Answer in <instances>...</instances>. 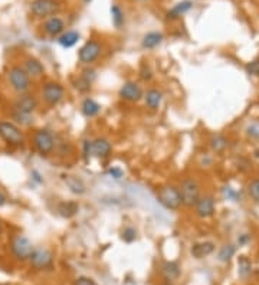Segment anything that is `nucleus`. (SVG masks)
I'll return each instance as SVG.
<instances>
[{
	"mask_svg": "<svg viewBox=\"0 0 259 285\" xmlns=\"http://www.w3.org/2000/svg\"><path fill=\"white\" fill-rule=\"evenodd\" d=\"M138 78L144 84H150L153 79H154V71H153V68L147 62H143L140 65V68H138Z\"/></svg>",
	"mask_w": 259,
	"mask_h": 285,
	"instance_id": "nucleus-31",
	"label": "nucleus"
},
{
	"mask_svg": "<svg viewBox=\"0 0 259 285\" xmlns=\"http://www.w3.org/2000/svg\"><path fill=\"white\" fill-rule=\"evenodd\" d=\"M61 179L62 182H63V185L67 186V189L72 194H75V196H84L85 193H87V185H85V182L79 176L72 174V173H63Z\"/></svg>",
	"mask_w": 259,
	"mask_h": 285,
	"instance_id": "nucleus-19",
	"label": "nucleus"
},
{
	"mask_svg": "<svg viewBox=\"0 0 259 285\" xmlns=\"http://www.w3.org/2000/svg\"><path fill=\"white\" fill-rule=\"evenodd\" d=\"M209 146L216 155H222L229 147V140L223 134H213L209 140Z\"/></svg>",
	"mask_w": 259,
	"mask_h": 285,
	"instance_id": "nucleus-28",
	"label": "nucleus"
},
{
	"mask_svg": "<svg viewBox=\"0 0 259 285\" xmlns=\"http://www.w3.org/2000/svg\"><path fill=\"white\" fill-rule=\"evenodd\" d=\"M107 174L110 178H113L114 180H120V179L124 178V170L118 166H113L107 170Z\"/></svg>",
	"mask_w": 259,
	"mask_h": 285,
	"instance_id": "nucleus-36",
	"label": "nucleus"
},
{
	"mask_svg": "<svg viewBox=\"0 0 259 285\" xmlns=\"http://www.w3.org/2000/svg\"><path fill=\"white\" fill-rule=\"evenodd\" d=\"M118 97L120 100L127 102V104H138L140 101H143L144 97V88L141 82H138L136 79H128L118 90Z\"/></svg>",
	"mask_w": 259,
	"mask_h": 285,
	"instance_id": "nucleus-13",
	"label": "nucleus"
},
{
	"mask_svg": "<svg viewBox=\"0 0 259 285\" xmlns=\"http://www.w3.org/2000/svg\"><path fill=\"white\" fill-rule=\"evenodd\" d=\"M143 101H144V105L147 109L156 113V111H159L161 108V105H163L164 93L161 91L160 88H157V86H150V88H147L144 91Z\"/></svg>",
	"mask_w": 259,
	"mask_h": 285,
	"instance_id": "nucleus-18",
	"label": "nucleus"
},
{
	"mask_svg": "<svg viewBox=\"0 0 259 285\" xmlns=\"http://www.w3.org/2000/svg\"><path fill=\"white\" fill-rule=\"evenodd\" d=\"M138 236V232L137 229L134 228V226H125V228H122L121 232H120V238H121L122 242H125V244H133Z\"/></svg>",
	"mask_w": 259,
	"mask_h": 285,
	"instance_id": "nucleus-32",
	"label": "nucleus"
},
{
	"mask_svg": "<svg viewBox=\"0 0 259 285\" xmlns=\"http://www.w3.org/2000/svg\"><path fill=\"white\" fill-rule=\"evenodd\" d=\"M164 42V35L159 31L147 32L141 39V48L144 51H154Z\"/></svg>",
	"mask_w": 259,
	"mask_h": 285,
	"instance_id": "nucleus-23",
	"label": "nucleus"
},
{
	"mask_svg": "<svg viewBox=\"0 0 259 285\" xmlns=\"http://www.w3.org/2000/svg\"><path fill=\"white\" fill-rule=\"evenodd\" d=\"M20 65L23 67V70L26 71V74L33 79V81H39L46 75V68L45 63L38 59L36 56H26Z\"/></svg>",
	"mask_w": 259,
	"mask_h": 285,
	"instance_id": "nucleus-17",
	"label": "nucleus"
},
{
	"mask_svg": "<svg viewBox=\"0 0 259 285\" xmlns=\"http://www.w3.org/2000/svg\"><path fill=\"white\" fill-rule=\"evenodd\" d=\"M42 31L49 39H58L63 32L67 31V24L61 16H51V17L44 19Z\"/></svg>",
	"mask_w": 259,
	"mask_h": 285,
	"instance_id": "nucleus-16",
	"label": "nucleus"
},
{
	"mask_svg": "<svg viewBox=\"0 0 259 285\" xmlns=\"http://www.w3.org/2000/svg\"><path fill=\"white\" fill-rule=\"evenodd\" d=\"M137 2H148V0H137Z\"/></svg>",
	"mask_w": 259,
	"mask_h": 285,
	"instance_id": "nucleus-44",
	"label": "nucleus"
},
{
	"mask_svg": "<svg viewBox=\"0 0 259 285\" xmlns=\"http://www.w3.org/2000/svg\"><path fill=\"white\" fill-rule=\"evenodd\" d=\"M74 285H98V282H97L95 279H92V278L85 277V275H81V277L75 278Z\"/></svg>",
	"mask_w": 259,
	"mask_h": 285,
	"instance_id": "nucleus-38",
	"label": "nucleus"
},
{
	"mask_svg": "<svg viewBox=\"0 0 259 285\" xmlns=\"http://www.w3.org/2000/svg\"><path fill=\"white\" fill-rule=\"evenodd\" d=\"M98 78L97 70L92 68V67H84L82 70L79 71V74H76L75 77L72 78V82L71 85L74 86L78 94H82V95H88L91 93L94 84Z\"/></svg>",
	"mask_w": 259,
	"mask_h": 285,
	"instance_id": "nucleus-10",
	"label": "nucleus"
},
{
	"mask_svg": "<svg viewBox=\"0 0 259 285\" xmlns=\"http://www.w3.org/2000/svg\"><path fill=\"white\" fill-rule=\"evenodd\" d=\"M160 272L163 277L166 278L167 281H175L177 278L180 277V272H182V268L179 265V262L176 261H166L163 262L161 265Z\"/></svg>",
	"mask_w": 259,
	"mask_h": 285,
	"instance_id": "nucleus-26",
	"label": "nucleus"
},
{
	"mask_svg": "<svg viewBox=\"0 0 259 285\" xmlns=\"http://www.w3.org/2000/svg\"><path fill=\"white\" fill-rule=\"evenodd\" d=\"M248 193H249L252 201H255L256 203H259V179L252 180L251 183L248 185Z\"/></svg>",
	"mask_w": 259,
	"mask_h": 285,
	"instance_id": "nucleus-34",
	"label": "nucleus"
},
{
	"mask_svg": "<svg viewBox=\"0 0 259 285\" xmlns=\"http://www.w3.org/2000/svg\"><path fill=\"white\" fill-rule=\"evenodd\" d=\"M31 178H32V180H35L38 185H42L45 180H44V178H42V174L39 173L38 170H32L31 171Z\"/></svg>",
	"mask_w": 259,
	"mask_h": 285,
	"instance_id": "nucleus-39",
	"label": "nucleus"
},
{
	"mask_svg": "<svg viewBox=\"0 0 259 285\" xmlns=\"http://www.w3.org/2000/svg\"><path fill=\"white\" fill-rule=\"evenodd\" d=\"M5 205H8V196L0 190V208L5 206Z\"/></svg>",
	"mask_w": 259,
	"mask_h": 285,
	"instance_id": "nucleus-41",
	"label": "nucleus"
},
{
	"mask_svg": "<svg viewBox=\"0 0 259 285\" xmlns=\"http://www.w3.org/2000/svg\"><path fill=\"white\" fill-rule=\"evenodd\" d=\"M79 40H81V33L78 31H74V29L65 31L59 38L56 39L58 45H59L62 49H71V48L76 47Z\"/></svg>",
	"mask_w": 259,
	"mask_h": 285,
	"instance_id": "nucleus-24",
	"label": "nucleus"
},
{
	"mask_svg": "<svg viewBox=\"0 0 259 285\" xmlns=\"http://www.w3.org/2000/svg\"><path fill=\"white\" fill-rule=\"evenodd\" d=\"M3 231H5V224H3V221L0 219V235L3 233Z\"/></svg>",
	"mask_w": 259,
	"mask_h": 285,
	"instance_id": "nucleus-42",
	"label": "nucleus"
},
{
	"mask_svg": "<svg viewBox=\"0 0 259 285\" xmlns=\"http://www.w3.org/2000/svg\"><path fill=\"white\" fill-rule=\"evenodd\" d=\"M193 8V2L191 0H182L179 3H176L175 6L168 9L166 12V20L167 22H176L179 20L182 16H184L186 13H189Z\"/></svg>",
	"mask_w": 259,
	"mask_h": 285,
	"instance_id": "nucleus-20",
	"label": "nucleus"
},
{
	"mask_svg": "<svg viewBox=\"0 0 259 285\" xmlns=\"http://www.w3.org/2000/svg\"><path fill=\"white\" fill-rule=\"evenodd\" d=\"M82 2H84V3H87V5H90V3H91L92 0H82Z\"/></svg>",
	"mask_w": 259,
	"mask_h": 285,
	"instance_id": "nucleus-43",
	"label": "nucleus"
},
{
	"mask_svg": "<svg viewBox=\"0 0 259 285\" xmlns=\"http://www.w3.org/2000/svg\"><path fill=\"white\" fill-rule=\"evenodd\" d=\"M29 262L35 270H48L54 264V254L46 248H35L29 258Z\"/></svg>",
	"mask_w": 259,
	"mask_h": 285,
	"instance_id": "nucleus-15",
	"label": "nucleus"
},
{
	"mask_svg": "<svg viewBox=\"0 0 259 285\" xmlns=\"http://www.w3.org/2000/svg\"><path fill=\"white\" fill-rule=\"evenodd\" d=\"M104 54V45L98 39H88L82 47L78 49V62L84 67H92L99 61Z\"/></svg>",
	"mask_w": 259,
	"mask_h": 285,
	"instance_id": "nucleus-9",
	"label": "nucleus"
},
{
	"mask_svg": "<svg viewBox=\"0 0 259 285\" xmlns=\"http://www.w3.org/2000/svg\"><path fill=\"white\" fill-rule=\"evenodd\" d=\"M65 97H67V88L59 81L48 79L40 85L39 100H40V104H44L45 107L56 108L65 100Z\"/></svg>",
	"mask_w": 259,
	"mask_h": 285,
	"instance_id": "nucleus-3",
	"label": "nucleus"
},
{
	"mask_svg": "<svg viewBox=\"0 0 259 285\" xmlns=\"http://www.w3.org/2000/svg\"><path fill=\"white\" fill-rule=\"evenodd\" d=\"M110 13H111V22L117 31L122 29V26L125 25V15H124V10L118 5V3H113V6L110 9Z\"/></svg>",
	"mask_w": 259,
	"mask_h": 285,
	"instance_id": "nucleus-27",
	"label": "nucleus"
},
{
	"mask_svg": "<svg viewBox=\"0 0 259 285\" xmlns=\"http://www.w3.org/2000/svg\"><path fill=\"white\" fill-rule=\"evenodd\" d=\"M82 157L85 162H90L91 159L97 160H107L113 155V141L107 137H95V139H85L81 144Z\"/></svg>",
	"mask_w": 259,
	"mask_h": 285,
	"instance_id": "nucleus-2",
	"label": "nucleus"
},
{
	"mask_svg": "<svg viewBox=\"0 0 259 285\" xmlns=\"http://www.w3.org/2000/svg\"><path fill=\"white\" fill-rule=\"evenodd\" d=\"M214 249H216V245L212 240H202V242H196L191 245L190 254L196 259H203L206 256L213 254Z\"/></svg>",
	"mask_w": 259,
	"mask_h": 285,
	"instance_id": "nucleus-22",
	"label": "nucleus"
},
{
	"mask_svg": "<svg viewBox=\"0 0 259 285\" xmlns=\"http://www.w3.org/2000/svg\"><path fill=\"white\" fill-rule=\"evenodd\" d=\"M40 107V100L36 94H20L12 102V118L19 127H31L35 123V113Z\"/></svg>",
	"mask_w": 259,
	"mask_h": 285,
	"instance_id": "nucleus-1",
	"label": "nucleus"
},
{
	"mask_svg": "<svg viewBox=\"0 0 259 285\" xmlns=\"http://www.w3.org/2000/svg\"><path fill=\"white\" fill-rule=\"evenodd\" d=\"M245 133L249 139L259 140V120H255V121L248 124L245 128Z\"/></svg>",
	"mask_w": 259,
	"mask_h": 285,
	"instance_id": "nucleus-33",
	"label": "nucleus"
},
{
	"mask_svg": "<svg viewBox=\"0 0 259 285\" xmlns=\"http://www.w3.org/2000/svg\"><path fill=\"white\" fill-rule=\"evenodd\" d=\"M56 212L62 217L71 219V217L78 215V212H79V203L76 201H62L56 205Z\"/></svg>",
	"mask_w": 259,
	"mask_h": 285,
	"instance_id": "nucleus-25",
	"label": "nucleus"
},
{
	"mask_svg": "<svg viewBox=\"0 0 259 285\" xmlns=\"http://www.w3.org/2000/svg\"><path fill=\"white\" fill-rule=\"evenodd\" d=\"M195 215L198 216L199 219H210L213 217L216 213V201L212 194H202L196 202V205L193 206Z\"/></svg>",
	"mask_w": 259,
	"mask_h": 285,
	"instance_id": "nucleus-14",
	"label": "nucleus"
},
{
	"mask_svg": "<svg viewBox=\"0 0 259 285\" xmlns=\"http://www.w3.org/2000/svg\"><path fill=\"white\" fill-rule=\"evenodd\" d=\"M253 272V265H252L251 259L248 256H239L238 258V275L242 279H248Z\"/></svg>",
	"mask_w": 259,
	"mask_h": 285,
	"instance_id": "nucleus-29",
	"label": "nucleus"
},
{
	"mask_svg": "<svg viewBox=\"0 0 259 285\" xmlns=\"http://www.w3.org/2000/svg\"><path fill=\"white\" fill-rule=\"evenodd\" d=\"M251 240V236L248 235V233H244V235H241L239 238H238V242H239V245H245V244H248Z\"/></svg>",
	"mask_w": 259,
	"mask_h": 285,
	"instance_id": "nucleus-40",
	"label": "nucleus"
},
{
	"mask_svg": "<svg viewBox=\"0 0 259 285\" xmlns=\"http://www.w3.org/2000/svg\"><path fill=\"white\" fill-rule=\"evenodd\" d=\"M156 198L161 206L170 212H177L183 208L179 187L175 183H164V185L159 186L156 192Z\"/></svg>",
	"mask_w": 259,
	"mask_h": 285,
	"instance_id": "nucleus-6",
	"label": "nucleus"
},
{
	"mask_svg": "<svg viewBox=\"0 0 259 285\" xmlns=\"http://www.w3.org/2000/svg\"><path fill=\"white\" fill-rule=\"evenodd\" d=\"M164 285H171V284H164Z\"/></svg>",
	"mask_w": 259,
	"mask_h": 285,
	"instance_id": "nucleus-45",
	"label": "nucleus"
},
{
	"mask_svg": "<svg viewBox=\"0 0 259 285\" xmlns=\"http://www.w3.org/2000/svg\"><path fill=\"white\" fill-rule=\"evenodd\" d=\"M0 139L13 148H23L26 144V136L22 127L12 120H0Z\"/></svg>",
	"mask_w": 259,
	"mask_h": 285,
	"instance_id": "nucleus-7",
	"label": "nucleus"
},
{
	"mask_svg": "<svg viewBox=\"0 0 259 285\" xmlns=\"http://www.w3.org/2000/svg\"><path fill=\"white\" fill-rule=\"evenodd\" d=\"M246 72L251 75V77H259V58L258 59H253V61L248 62L246 67H245Z\"/></svg>",
	"mask_w": 259,
	"mask_h": 285,
	"instance_id": "nucleus-35",
	"label": "nucleus"
},
{
	"mask_svg": "<svg viewBox=\"0 0 259 285\" xmlns=\"http://www.w3.org/2000/svg\"><path fill=\"white\" fill-rule=\"evenodd\" d=\"M222 193H223V196L228 199V201H235L236 202L238 196H239V193L235 192L232 187H229V186H225L223 189H222Z\"/></svg>",
	"mask_w": 259,
	"mask_h": 285,
	"instance_id": "nucleus-37",
	"label": "nucleus"
},
{
	"mask_svg": "<svg viewBox=\"0 0 259 285\" xmlns=\"http://www.w3.org/2000/svg\"><path fill=\"white\" fill-rule=\"evenodd\" d=\"M179 192L182 196V205L186 209H193L199 201V198L202 196V186L198 179L193 176H187L180 180V183L177 185Z\"/></svg>",
	"mask_w": 259,
	"mask_h": 285,
	"instance_id": "nucleus-8",
	"label": "nucleus"
},
{
	"mask_svg": "<svg viewBox=\"0 0 259 285\" xmlns=\"http://www.w3.org/2000/svg\"><path fill=\"white\" fill-rule=\"evenodd\" d=\"M56 144H58V139L54 134V131L46 127L36 128L32 134V146L40 157L54 156L56 151Z\"/></svg>",
	"mask_w": 259,
	"mask_h": 285,
	"instance_id": "nucleus-4",
	"label": "nucleus"
},
{
	"mask_svg": "<svg viewBox=\"0 0 259 285\" xmlns=\"http://www.w3.org/2000/svg\"><path fill=\"white\" fill-rule=\"evenodd\" d=\"M33 249H35V247H33L32 240L25 235L17 233V235H13L10 238V252L17 261H29Z\"/></svg>",
	"mask_w": 259,
	"mask_h": 285,
	"instance_id": "nucleus-11",
	"label": "nucleus"
},
{
	"mask_svg": "<svg viewBox=\"0 0 259 285\" xmlns=\"http://www.w3.org/2000/svg\"><path fill=\"white\" fill-rule=\"evenodd\" d=\"M236 254V247L233 244H226L219 249L218 252V259L221 262H229Z\"/></svg>",
	"mask_w": 259,
	"mask_h": 285,
	"instance_id": "nucleus-30",
	"label": "nucleus"
},
{
	"mask_svg": "<svg viewBox=\"0 0 259 285\" xmlns=\"http://www.w3.org/2000/svg\"><path fill=\"white\" fill-rule=\"evenodd\" d=\"M6 78H8V84L10 86V90L16 95L31 93L32 86H33V79L26 74V71L23 70L20 63H15V65L9 67Z\"/></svg>",
	"mask_w": 259,
	"mask_h": 285,
	"instance_id": "nucleus-5",
	"label": "nucleus"
},
{
	"mask_svg": "<svg viewBox=\"0 0 259 285\" xmlns=\"http://www.w3.org/2000/svg\"><path fill=\"white\" fill-rule=\"evenodd\" d=\"M79 111L85 118H97L102 111V105L99 104L98 101L94 100L92 97H85L84 100L81 101L79 104Z\"/></svg>",
	"mask_w": 259,
	"mask_h": 285,
	"instance_id": "nucleus-21",
	"label": "nucleus"
},
{
	"mask_svg": "<svg viewBox=\"0 0 259 285\" xmlns=\"http://www.w3.org/2000/svg\"><path fill=\"white\" fill-rule=\"evenodd\" d=\"M29 9L35 17L46 19L61 12L62 2L61 0H32Z\"/></svg>",
	"mask_w": 259,
	"mask_h": 285,
	"instance_id": "nucleus-12",
	"label": "nucleus"
}]
</instances>
